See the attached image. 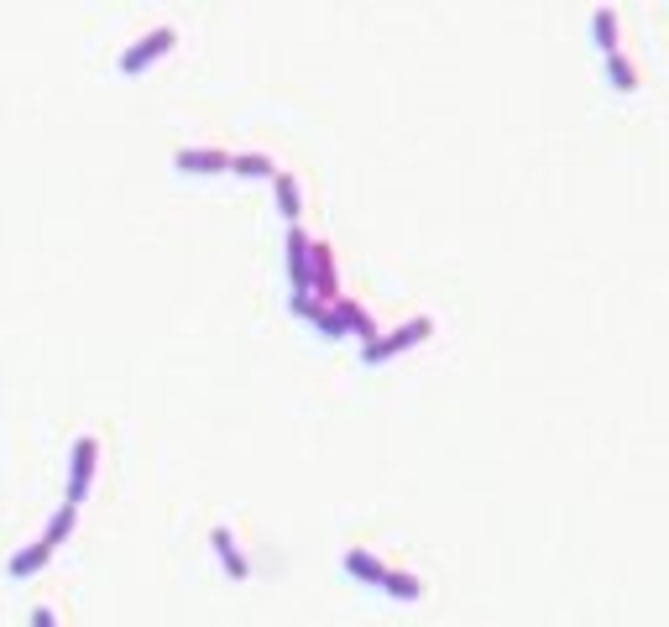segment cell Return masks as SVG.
Wrapping results in <instances>:
<instances>
[{
	"label": "cell",
	"mask_w": 669,
	"mask_h": 627,
	"mask_svg": "<svg viewBox=\"0 0 669 627\" xmlns=\"http://www.w3.org/2000/svg\"><path fill=\"white\" fill-rule=\"evenodd\" d=\"M48 560H53V544H48V539H37V544H27V549H21L16 560H11V575H16V580H27V575H37Z\"/></svg>",
	"instance_id": "cell-11"
},
{
	"label": "cell",
	"mask_w": 669,
	"mask_h": 627,
	"mask_svg": "<svg viewBox=\"0 0 669 627\" xmlns=\"http://www.w3.org/2000/svg\"><path fill=\"white\" fill-rule=\"evenodd\" d=\"M230 173H241V178H278L283 168H278L267 152H241L236 162H230Z\"/></svg>",
	"instance_id": "cell-13"
},
{
	"label": "cell",
	"mask_w": 669,
	"mask_h": 627,
	"mask_svg": "<svg viewBox=\"0 0 669 627\" xmlns=\"http://www.w3.org/2000/svg\"><path fill=\"white\" fill-rule=\"evenodd\" d=\"M230 152H220V147H183V152H173V168L178 173H230Z\"/></svg>",
	"instance_id": "cell-5"
},
{
	"label": "cell",
	"mask_w": 669,
	"mask_h": 627,
	"mask_svg": "<svg viewBox=\"0 0 669 627\" xmlns=\"http://www.w3.org/2000/svg\"><path fill=\"white\" fill-rule=\"evenodd\" d=\"M288 277L293 293H314V241L298 225H288Z\"/></svg>",
	"instance_id": "cell-4"
},
{
	"label": "cell",
	"mask_w": 669,
	"mask_h": 627,
	"mask_svg": "<svg viewBox=\"0 0 669 627\" xmlns=\"http://www.w3.org/2000/svg\"><path fill=\"white\" fill-rule=\"evenodd\" d=\"M272 189H278V215L288 225H298V215H304V194H298V178L293 173H278L272 178Z\"/></svg>",
	"instance_id": "cell-9"
},
{
	"label": "cell",
	"mask_w": 669,
	"mask_h": 627,
	"mask_svg": "<svg viewBox=\"0 0 669 627\" xmlns=\"http://www.w3.org/2000/svg\"><path fill=\"white\" fill-rule=\"evenodd\" d=\"M95 466H100V439L95 434H79L74 439V460H68V507H79L89 481H95Z\"/></svg>",
	"instance_id": "cell-2"
},
{
	"label": "cell",
	"mask_w": 669,
	"mask_h": 627,
	"mask_svg": "<svg viewBox=\"0 0 669 627\" xmlns=\"http://www.w3.org/2000/svg\"><path fill=\"white\" fill-rule=\"evenodd\" d=\"M173 42H178L173 27H152L147 37H136L131 48L121 53V63H115V68H121V74H142V68H152L163 53H173Z\"/></svg>",
	"instance_id": "cell-3"
},
{
	"label": "cell",
	"mask_w": 669,
	"mask_h": 627,
	"mask_svg": "<svg viewBox=\"0 0 669 627\" xmlns=\"http://www.w3.org/2000/svg\"><path fill=\"white\" fill-rule=\"evenodd\" d=\"M591 42L602 48V58L622 53V48H617V11H612V6H596V11H591Z\"/></svg>",
	"instance_id": "cell-8"
},
{
	"label": "cell",
	"mask_w": 669,
	"mask_h": 627,
	"mask_svg": "<svg viewBox=\"0 0 669 627\" xmlns=\"http://www.w3.org/2000/svg\"><path fill=\"white\" fill-rule=\"evenodd\" d=\"M434 335V319L429 314H419V319H408V324H398L392 335H377L372 345H361V361L366 366H377V361H392L398 351H413L419 340H429Z\"/></svg>",
	"instance_id": "cell-1"
},
{
	"label": "cell",
	"mask_w": 669,
	"mask_h": 627,
	"mask_svg": "<svg viewBox=\"0 0 669 627\" xmlns=\"http://www.w3.org/2000/svg\"><path fill=\"white\" fill-rule=\"evenodd\" d=\"M32 627H58V617H53L48 607H37V612H32Z\"/></svg>",
	"instance_id": "cell-16"
},
{
	"label": "cell",
	"mask_w": 669,
	"mask_h": 627,
	"mask_svg": "<svg viewBox=\"0 0 669 627\" xmlns=\"http://www.w3.org/2000/svg\"><path fill=\"white\" fill-rule=\"evenodd\" d=\"M382 591H387L392 601H419V596H424V580H419V575H408V570H387Z\"/></svg>",
	"instance_id": "cell-14"
},
{
	"label": "cell",
	"mask_w": 669,
	"mask_h": 627,
	"mask_svg": "<svg viewBox=\"0 0 669 627\" xmlns=\"http://www.w3.org/2000/svg\"><path fill=\"white\" fill-rule=\"evenodd\" d=\"M607 84L617 89V95H633V89H638V63L628 53H612L607 58Z\"/></svg>",
	"instance_id": "cell-12"
},
{
	"label": "cell",
	"mask_w": 669,
	"mask_h": 627,
	"mask_svg": "<svg viewBox=\"0 0 669 627\" xmlns=\"http://www.w3.org/2000/svg\"><path fill=\"white\" fill-rule=\"evenodd\" d=\"M74 523H79V507H68V502H63L58 513H53V523H48V533H42V539H48V544L58 549V544L68 539V533H74Z\"/></svg>",
	"instance_id": "cell-15"
},
{
	"label": "cell",
	"mask_w": 669,
	"mask_h": 627,
	"mask_svg": "<svg viewBox=\"0 0 669 627\" xmlns=\"http://www.w3.org/2000/svg\"><path fill=\"white\" fill-rule=\"evenodd\" d=\"M335 309H340V319H345V330H351V335H361V345H372V340H377V319L366 314L361 304H351V298H340Z\"/></svg>",
	"instance_id": "cell-10"
},
{
	"label": "cell",
	"mask_w": 669,
	"mask_h": 627,
	"mask_svg": "<svg viewBox=\"0 0 669 627\" xmlns=\"http://www.w3.org/2000/svg\"><path fill=\"white\" fill-rule=\"evenodd\" d=\"M210 544H215V554H220V565H225V575H230V580H246V575H251L246 554H241V544H236V533H230L225 523L210 533Z\"/></svg>",
	"instance_id": "cell-6"
},
{
	"label": "cell",
	"mask_w": 669,
	"mask_h": 627,
	"mask_svg": "<svg viewBox=\"0 0 669 627\" xmlns=\"http://www.w3.org/2000/svg\"><path fill=\"white\" fill-rule=\"evenodd\" d=\"M345 575H356L361 586H382L387 565L377 560V554H366V549H345Z\"/></svg>",
	"instance_id": "cell-7"
}]
</instances>
